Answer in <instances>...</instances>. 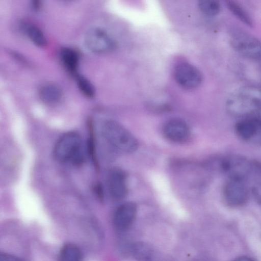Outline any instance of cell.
<instances>
[{
    "instance_id": "1",
    "label": "cell",
    "mask_w": 261,
    "mask_h": 261,
    "mask_svg": "<svg viewBox=\"0 0 261 261\" xmlns=\"http://www.w3.org/2000/svg\"><path fill=\"white\" fill-rule=\"evenodd\" d=\"M261 109V90L245 86L237 90L228 98L226 109L235 117H247Z\"/></svg>"
},
{
    "instance_id": "2",
    "label": "cell",
    "mask_w": 261,
    "mask_h": 261,
    "mask_svg": "<svg viewBox=\"0 0 261 261\" xmlns=\"http://www.w3.org/2000/svg\"><path fill=\"white\" fill-rule=\"evenodd\" d=\"M54 155L59 162L74 165L84 161V147L82 138L75 132H68L57 141L54 149Z\"/></svg>"
},
{
    "instance_id": "3",
    "label": "cell",
    "mask_w": 261,
    "mask_h": 261,
    "mask_svg": "<svg viewBox=\"0 0 261 261\" xmlns=\"http://www.w3.org/2000/svg\"><path fill=\"white\" fill-rule=\"evenodd\" d=\"M102 135L109 144L121 151L132 152L138 148V143L136 138L115 121L108 120L104 123Z\"/></svg>"
},
{
    "instance_id": "4",
    "label": "cell",
    "mask_w": 261,
    "mask_h": 261,
    "mask_svg": "<svg viewBox=\"0 0 261 261\" xmlns=\"http://www.w3.org/2000/svg\"><path fill=\"white\" fill-rule=\"evenodd\" d=\"M254 164L255 160L233 154L221 159L219 163V168L229 178L245 180L251 175L256 174Z\"/></svg>"
},
{
    "instance_id": "5",
    "label": "cell",
    "mask_w": 261,
    "mask_h": 261,
    "mask_svg": "<svg viewBox=\"0 0 261 261\" xmlns=\"http://www.w3.org/2000/svg\"><path fill=\"white\" fill-rule=\"evenodd\" d=\"M230 42L233 48L242 56L251 59L261 58V42L249 33L234 30L231 33Z\"/></svg>"
},
{
    "instance_id": "6",
    "label": "cell",
    "mask_w": 261,
    "mask_h": 261,
    "mask_svg": "<svg viewBox=\"0 0 261 261\" xmlns=\"http://www.w3.org/2000/svg\"><path fill=\"white\" fill-rule=\"evenodd\" d=\"M84 42L88 49L95 54L109 53L116 47L113 38L105 29L98 27H92L87 31Z\"/></svg>"
},
{
    "instance_id": "7",
    "label": "cell",
    "mask_w": 261,
    "mask_h": 261,
    "mask_svg": "<svg viewBox=\"0 0 261 261\" xmlns=\"http://www.w3.org/2000/svg\"><path fill=\"white\" fill-rule=\"evenodd\" d=\"M245 180L229 178L223 188V198L225 204L231 207H239L245 205L249 198V192Z\"/></svg>"
},
{
    "instance_id": "8",
    "label": "cell",
    "mask_w": 261,
    "mask_h": 261,
    "mask_svg": "<svg viewBox=\"0 0 261 261\" xmlns=\"http://www.w3.org/2000/svg\"><path fill=\"white\" fill-rule=\"evenodd\" d=\"M174 77L180 86L187 89L196 88L202 80L200 71L194 66L187 62L180 63L176 65L174 69Z\"/></svg>"
},
{
    "instance_id": "9",
    "label": "cell",
    "mask_w": 261,
    "mask_h": 261,
    "mask_svg": "<svg viewBox=\"0 0 261 261\" xmlns=\"http://www.w3.org/2000/svg\"><path fill=\"white\" fill-rule=\"evenodd\" d=\"M107 185L110 195L114 200L123 199L127 193L126 176L118 169H114L109 173Z\"/></svg>"
},
{
    "instance_id": "10",
    "label": "cell",
    "mask_w": 261,
    "mask_h": 261,
    "mask_svg": "<svg viewBox=\"0 0 261 261\" xmlns=\"http://www.w3.org/2000/svg\"><path fill=\"white\" fill-rule=\"evenodd\" d=\"M163 132L168 140L176 143L185 142L189 138L190 134L188 124L178 119L168 121L164 125Z\"/></svg>"
},
{
    "instance_id": "11",
    "label": "cell",
    "mask_w": 261,
    "mask_h": 261,
    "mask_svg": "<svg viewBox=\"0 0 261 261\" xmlns=\"http://www.w3.org/2000/svg\"><path fill=\"white\" fill-rule=\"evenodd\" d=\"M137 207L135 203L127 202L122 204L116 210L113 217L115 226L120 229L128 227L135 219Z\"/></svg>"
},
{
    "instance_id": "12",
    "label": "cell",
    "mask_w": 261,
    "mask_h": 261,
    "mask_svg": "<svg viewBox=\"0 0 261 261\" xmlns=\"http://www.w3.org/2000/svg\"><path fill=\"white\" fill-rule=\"evenodd\" d=\"M260 127L261 122L257 119L245 118L236 123L234 131L240 139L248 141L256 135Z\"/></svg>"
},
{
    "instance_id": "13",
    "label": "cell",
    "mask_w": 261,
    "mask_h": 261,
    "mask_svg": "<svg viewBox=\"0 0 261 261\" xmlns=\"http://www.w3.org/2000/svg\"><path fill=\"white\" fill-rule=\"evenodd\" d=\"M38 94L42 101L53 104L60 101L63 96V92L57 85L47 83L40 87Z\"/></svg>"
},
{
    "instance_id": "14",
    "label": "cell",
    "mask_w": 261,
    "mask_h": 261,
    "mask_svg": "<svg viewBox=\"0 0 261 261\" xmlns=\"http://www.w3.org/2000/svg\"><path fill=\"white\" fill-rule=\"evenodd\" d=\"M21 29L34 44L44 47L47 44V39L42 31L36 25L28 22L21 23Z\"/></svg>"
},
{
    "instance_id": "15",
    "label": "cell",
    "mask_w": 261,
    "mask_h": 261,
    "mask_svg": "<svg viewBox=\"0 0 261 261\" xmlns=\"http://www.w3.org/2000/svg\"><path fill=\"white\" fill-rule=\"evenodd\" d=\"M130 252L138 261H156L155 252L150 246L141 242L132 245Z\"/></svg>"
},
{
    "instance_id": "16",
    "label": "cell",
    "mask_w": 261,
    "mask_h": 261,
    "mask_svg": "<svg viewBox=\"0 0 261 261\" xmlns=\"http://www.w3.org/2000/svg\"><path fill=\"white\" fill-rule=\"evenodd\" d=\"M60 57L62 63L69 72L75 74L78 66L79 56L74 49L69 47L61 49Z\"/></svg>"
},
{
    "instance_id": "17",
    "label": "cell",
    "mask_w": 261,
    "mask_h": 261,
    "mask_svg": "<svg viewBox=\"0 0 261 261\" xmlns=\"http://www.w3.org/2000/svg\"><path fill=\"white\" fill-rule=\"evenodd\" d=\"M81 252L79 248L72 244H66L62 248L60 254V261H80Z\"/></svg>"
},
{
    "instance_id": "18",
    "label": "cell",
    "mask_w": 261,
    "mask_h": 261,
    "mask_svg": "<svg viewBox=\"0 0 261 261\" xmlns=\"http://www.w3.org/2000/svg\"><path fill=\"white\" fill-rule=\"evenodd\" d=\"M226 5L232 13L246 24L252 25V20L246 12L237 2L233 1H226Z\"/></svg>"
},
{
    "instance_id": "19",
    "label": "cell",
    "mask_w": 261,
    "mask_h": 261,
    "mask_svg": "<svg viewBox=\"0 0 261 261\" xmlns=\"http://www.w3.org/2000/svg\"><path fill=\"white\" fill-rule=\"evenodd\" d=\"M198 7L200 11L205 15L215 16L221 10L219 2L215 0H201L198 2Z\"/></svg>"
},
{
    "instance_id": "20",
    "label": "cell",
    "mask_w": 261,
    "mask_h": 261,
    "mask_svg": "<svg viewBox=\"0 0 261 261\" xmlns=\"http://www.w3.org/2000/svg\"><path fill=\"white\" fill-rule=\"evenodd\" d=\"M77 87L85 96L93 98L95 94V90L92 83L86 77L81 75H76Z\"/></svg>"
},
{
    "instance_id": "21",
    "label": "cell",
    "mask_w": 261,
    "mask_h": 261,
    "mask_svg": "<svg viewBox=\"0 0 261 261\" xmlns=\"http://www.w3.org/2000/svg\"><path fill=\"white\" fill-rule=\"evenodd\" d=\"M251 193L256 202L261 205V180L253 185L251 189Z\"/></svg>"
},
{
    "instance_id": "22",
    "label": "cell",
    "mask_w": 261,
    "mask_h": 261,
    "mask_svg": "<svg viewBox=\"0 0 261 261\" xmlns=\"http://www.w3.org/2000/svg\"><path fill=\"white\" fill-rule=\"evenodd\" d=\"M0 261H22L19 258L12 255L1 253L0 254Z\"/></svg>"
},
{
    "instance_id": "23",
    "label": "cell",
    "mask_w": 261,
    "mask_h": 261,
    "mask_svg": "<svg viewBox=\"0 0 261 261\" xmlns=\"http://www.w3.org/2000/svg\"><path fill=\"white\" fill-rule=\"evenodd\" d=\"M232 261H254L251 258L246 256H239L238 257L236 258Z\"/></svg>"
},
{
    "instance_id": "24",
    "label": "cell",
    "mask_w": 261,
    "mask_h": 261,
    "mask_svg": "<svg viewBox=\"0 0 261 261\" xmlns=\"http://www.w3.org/2000/svg\"><path fill=\"white\" fill-rule=\"evenodd\" d=\"M32 7L34 9L37 10L40 9V2L38 1H34L32 2Z\"/></svg>"
}]
</instances>
